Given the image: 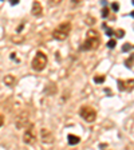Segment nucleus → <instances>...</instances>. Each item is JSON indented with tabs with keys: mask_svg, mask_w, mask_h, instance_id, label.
<instances>
[{
	"mask_svg": "<svg viewBox=\"0 0 134 150\" xmlns=\"http://www.w3.org/2000/svg\"><path fill=\"white\" fill-rule=\"evenodd\" d=\"M71 32V23L70 21H63L52 31V38L57 40H64L69 38Z\"/></svg>",
	"mask_w": 134,
	"mask_h": 150,
	"instance_id": "nucleus-1",
	"label": "nucleus"
},
{
	"mask_svg": "<svg viewBox=\"0 0 134 150\" xmlns=\"http://www.w3.org/2000/svg\"><path fill=\"white\" fill-rule=\"evenodd\" d=\"M98 46H99V38L97 35V32L94 30H90L87 32V39L81 46V50L82 51H91V50L98 48Z\"/></svg>",
	"mask_w": 134,
	"mask_h": 150,
	"instance_id": "nucleus-2",
	"label": "nucleus"
},
{
	"mask_svg": "<svg viewBox=\"0 0 134 150\" xmlns=\"http://www.w3.org/2000/svg\"><path fill=\"white\" fill-rule=\"evenodd\" d=\"M47 62H48L47 55L44 54L43 51H38L35 54V56H34V59H32L31 67H32V70H35V71L39 73V71L44 70V67L47 66Z\"/></svg>",
	"mask_w": 134,
	"mask_h": 150,
	"instance_id": "nucleus-3",
	"label": "nucleus"
},
{
	"mask_svg": "<svg viewBox=\"0 0 134 150\" xmlns=\"http://www.w3.org/2000/svg\"><path fill=\"white\" fill-rule=\"evenodd\" d=\"M79 115L88 123H91L95 121L97 118V111L95 109H93L91 106H82L81 110H79Z\"/></svg>",
	"mask_w": 134,
	"mask_h": 150,
	"instance_id": "nucleus-4",
	"label": "nucleus"
},
{
	"mask_svg": "<svg viewBox=\"0 0 134 150\" xmlns=\"http://www.w3.org/2000/svg\"><path fill=\"white\" fill-rule=\"evenodd\" d=\"M23 141L27 145H32L36 141V133H35V126H34V123H30L26 127L24 134H23Z\"/></svg>",
	"mask_w": 134,
	"mask_h": 150,
	"instance_id": "nucleus-5",
	"label": "nucleus"
},
{
	"mask_svg": "<svg viewBox=\"0 0 134 150\" xmlns=\"http://www.w3.org/2000/svg\"><path fill=\"white\" fill-rule=\"evenodd\" d=\"M30 123H31V122L28 121L27 113H23L21 115H19V117L16 118V127H18V129H24V127H27Z\"/></svg>",
	"mask_w": 134,
	"mask_h": 150,
	"instance_id": "nucleus-6",
	"label": "nucleus"
},
{
	"mask_svg": "<svg viewBox=\"0 0 134 150\" xmlns=\"http://www.w3.org/2000/svg\"><path fill=\"white\" fill-rule=\"evenodd\" d=\"M40 137H42V141H43L44 143H51V142H54V134H52V131L48 130V129H42Z\"/></svg>",
	"mask_w": 134,
	"mask_h": 150,
	"instance_id": "nucleus-7",
	"label": "nucleus"
},
{
	"mask_svg": "<svg viewBox=\"0 0 134 150\" xmlns=\"http://www.w3.org/2000/svg\"><path fill=\"white\" fill-rule=\"evenodd\" d=\"M31 14H32L34 16H40V15L43 14V7H42L40 2H34V3H32Z\"/></svg>",
	"mask_w": 134,
	"mask_h": 150,
	"instance_id": "nucleus-8",
	"label": "nucleus"
},
{
	"mask_svg": "<svg viewBox=\"0 0 134 150\" xmlns=\"http://www.w3.org/2000/svg\"><path fill=\"white\" fill-rule=\"evenodd\" d=\"M67 141H69V145H78L81 142V138L74 134H69L67 135Z\"/></svg>",
	"mask_w": 134,
	"mask_h": 150,
	"instance_id": "nucleus-9",
	"label": "nucleus"
},
{
	"mask_svg": "<svg viewBox=\"0 0 134 150\" xmlns=\"http://www.w3.org/2000/svg\"><path fill=\"white\" fill-rule=\"evenodd\" d=\"M14 82H15L14 75H7V76H4V83H5L7 86H11Z\"/></svg>",
	"mask_w": 134,
	"mask_h": 150,
	"instance_id": "nucleus-10",
	"label": "nucleus"
},
{
	"mask_svg": "<svg viewBox=\"0 0 134 150\" xmlns=\"http://www.w3.org/2000/svg\"><path fill=\"white\" fill-rule=\"evenodd\" d=\"M105 79H106V78H105L103 75H95V76H94V82L99 85V83H103Z\"/></svg>",
	"mask_w": 134,
	"mask_h": 150,
	"instance_id": "nucleus-11",
	"label": "nucleus"
},
{
	"mask_svg": "<svg viewBox=\"0 0 134 150\" xmlns=\"http://www.w3.org/2000/svg\"><path fill=\"white\" fill-rule=\"evenodd\" d=\"M115 36H117L118 39L124 38V36H125V31H124V30H118V31H115Z\"/></svg>",
	"mask_w": 134,
	"mask_h": 150,
	"instance_id": "nucleus-12",
	"label": "nucleus"
},
{
	"mask_svg": "<svg viewBox=\"0 0 134 150\" xmlns=\"http://www.w3.org/2000/svg\"><path fill=\"white\" fill-rule=\"evenodd\" d=\"M125 64H126V67H129V68H131V67H133V55H130L129 59H126Z\"/></svg>",
	"mask_w": 134,
	"mask_h": 150,
	"instance_id": "nucleus-13",
	"label": "nucleus"
},
{
	"mask_svg": "<svg viewBox=\"0 0 134 150\" xmlns=\"http://www.w3.org/2000/svg\"><path fill=\"white\" fill-rule=\"evenodd\" d=\"M131 48H133L131 43H125L124 47H122V51H129V50H131Z\"/></svg>",
	"mask_w": 134,
	"mask_h": 150,
	"instance_id": "nucleus-14",
	"label": "nucleus"
},
{
	"mask_svg": "<svg viewBox=\"0 0 134 150\" xmlns=\"http://www.w3.org/2000/svg\"><path fill=\"white\" fill-rule=\"evenodd\" d=\"M115 44H117V42H115L114 39H111V40L107 42V47H109V48H114V47H115Z\"/></svg>",
	"mask_w": 134,
	"mask_h": 150,
	"instance_id": "nucleus-15",
	"label": "nucleus"
},
{
	"mask_svg": "<svg viewBox=\"0 0 134 150\" xmlns=\"http://www.w3.org/2000/svg\"><path fill=\"white\" fill-rule=\"evenodd\" d=\"M118 87H119V90H122V91L125 90V82H124V80H118Z\"/></svg>",
	"mask_w": 134,
	"mask_h": 150,
	"instance_id": "nucleus-16",
	"label": "nucleus"
},
{
	"mask_svg": "<svg viewBox=\"0 0 134 150\" xmlns=\"http://www.w3.org/2000/svg\"><path fill=\"white\" fill-rule=\"evenodd\" d=\"M106 16H109V8L102 9V18H106Z\"/></svg>",
	"mask_w": 134,
	"mask_h": 150,
	"instance_id": "nucleus-17",
	"label": "nucleus"
},
{
	"mask_svg": "<svg viewBox=\"0 0 134 150\" xmlns=\"http://www.w3.org/2000/svg\"><path fill=\"white\" fill-rule=\"evenodd\" d=\"M111 8H113L114 11H118V9H119V5H118L117 3H113V4H111Z\"/></svg>",
	"mask_w": 134,
	"mask_h": 150,
	"instance_id": "nucleus-18",
	"label": "nucleus"
},
{
	"mask_svg": "<svg viewBox=\"0 0 134 150\" xmlns=\"http://www.w3.org/2000/svg\"><path fill=\"white\" fill-rule=\"evenodd\" d=\"M106 35L111 36V35H113V30H110V28H107V30H106Z\"/></svg>",
	"mask_w": 134,
	"mask_h": 150,
	"instance_id": "nucleus-19",
	"label": "nucleus"
},
{
	"mask_svg": "<svg viewBox=\"0 0 134 150\" xmlns=\"http://www.w3.org/2000/svg\"><path fill=\"white\" fill-rule=\"evenodd\" d=\"M3 123H4V117H3L2 114H0V127L3 126Z\"/></svg>",
	"mask_w": 134,
	"mask_h": 150,
	"instance_id": "nucleus-20",
	"label": "nucleus"
},
{
	"mask_svg": "<svg viewBox=\"0 0 134 150\" xmlns=\"http://www.w3.org/2000/svg\"><path fill=\"white\" fill-rule=\"evenodd\" d=\"M23 27H24V26H23V24H20V26H19V27H18V28H16V32H19V31H20V30H23Z\"/></svg>",
	"mask_w": 134,
	"mask_h": 150,
	"instance_id": "nucleus-21",
	"label": "nucleus"
},
{
	"mask_svg": "<svg viewBox=\"0 0 134 150\" xmlns=\"http://www.w3.org/2000/svg\"><path fill=\"white\" fill-rule=\"evenodd\" d=\"M11 4H12V5H16V4H18V0H14V2H11Z\"/></svg>",
	"mask_w": 134,
	"mask_h": 150,
	"instance_id": "nucleus-22",
	"label": "nucleus"
}]
</instances>
